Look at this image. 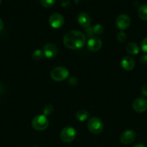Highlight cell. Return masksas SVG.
<instances>
[{
  "label": "cell",
  "instance_id": "obj_4",
  "mask_svg": "<svg viewBox=\"0 0 147 147\" xmlns=\"http://www.w3.org/2000/svg\"><path fill=\"white\" fill-rule=\"evenodd\" d=\"M49 121L44 115H37L32 121V126L37 131H43L48 126Z\"/></svg>",
  "mask_w": 147,
  "mask_h": 147
},
{
  "label": "cell",
  "instance_id": "obj_12",
  "mask_svg": "<svg viewBox=\"0 0 147 147\" xmlns=\"http://www.w3.org/2000/svg\"><path fill=\"white\" fill-rule=\"evenodd\" d=\"M135 60L131 56H125L121 60V66L122 68L127 71L132 70L135 67Z\"/></svg>",
  "mask_w": 147,
  "mask_h": 147
},
{
  "label": "cell",
  "instance_id": "obj_9",
  "mask_svg": "<svg viewBox=\"0 0 147 147\" xmlns=\"http://www.w3.org/2000/svg\"><path fill=\"white\" fill-rule=\"evenodd\" d=\"M134 111L138 113H143L147 110V100L144 98H138L133 103Z\"/></svg>",
  "mask_w": 147,
  "mask_h": 147
},
{
  "label": "cell",
  "instance_id": "obj_28",
  "mask_svg": "<svg viewBox=\"0 0 147 147\" xmlns=\"http://www.w3.org/2000/svg\"><path fill=\"white\" fill-rule=\"evenodd\" d=\"M133 147H146V146H144V145H143V144H136V145H135V146H134Z\"/></svg>",
  "mask_w": 147,
  "mask_h": 147
},
{
  "label": "cell",
  "instance_id": "obj_7",
  "mask_svg": "<svg viewBox=\"0 0 147 147\" xmlns=\"http://www.w3.org/2000/svg\"><path fill=\"white\" fill-rule=\"evenodd\" d=\"M49 24L53 29H59L64 24V19L61 14L54 13L49 17Z\"/></svg>",
  "mask_w": 147,
  "mask_h": 147
},
{
  "label": "cell",
  "instance_id": "obj_30",
  "mask_svg": "<svg viewBox=\"0 0 147 147\" xmlns=\"http://www.w3.org/2000/svg\"><path fill=\"white\" fill-rule=\"evenodd\" d=\"M1 0H0V4H1Z\"/></svg>",
  "mask_w": 147,
  "mask_h": 147
},
{
  "label": "cell",
  "instance_id": "obj_11",
  "mask_svg": "<svg viewBox=\"0 0 147 147\" xmlns=\"http://www.w3.org/2000/svg\"><path fill=\"white\" fill-rule=\"evenodd\" d=\"M102 42L101 40L98 37H92L89 39L86 44L88 50L90 51H97L102 47Z\"/></svg>",
  "mask_w": 147,
  "mask_h": 147
},
{
  "label": "cell",
  "instance_id": "obj_10",
  "mask_svg": "<svg viewBox=\"0 0 147 147\" xmlns=\"http://www.w3.org/2000/svg\"><path fill=\"white\" fill-rule=\"evenodd\" d=\"M58 49L57 47L53 43H48L43 47V55L46 56L47 58H53L57 54Z\"/></svg>",
  "mask_w": 147,
  "mask_h": 147
},
{
  "label": "cell",
  "instance_id": "obj_23",
  "mask_svg": "<svg viewBox=\"0 0 147 147\" xmlns=\"http://www.w3.org/2000/svg\"><path fill=\"white\" fill-rule=\"evenodd\" d=\"M69 83L71 85V86H75L77 85L78 83V80H77V78L75 77H74V76H72V77L69 78Z\"/></svg>",
  "mask_w": 147,
  "mask_h": 147
},
{
  "label": "cell",
  "instance_id": "obj_1",
  "mask_svg": "<svg viewBox=\"0 0 147 147\" xmlns=\"http://www.w3.org/2000/svg\"><path fill=\"white\" fill-rule=\"evenodd\" d=\"M63 43L66 47L71 50H79L83 47L86 43V36L80 31H70L65 34Z\"/></svg>",
  "mask_w": 147,
  "mask_h": 147
},
{
  "label": "cell",
  "instance_id": "obj_2",
  "mask_svg": "<svg viewBox=\"0 0 147 147\" xmlns=\"http://www.w3.org/2000/svg\"><path fill=\"white\" fill-rule=\"evenodd\" d=\"M88 129L94 134H100L103 130V122L97 117H92L89 119L87 123Z\"/></svg>",
  "mask_w": 147,
  "mask_h": 147
},
{
  "label": "cell",
  "instance_id": "obj_24",
  "mask_svg": "<svg viewBox=\"0 0 147 147\" xmlns=\"http://www.w3.org/2000/svg\"><path fill=\"white\" fill-rule=\"evenodd\" d=\"M141 93L143 96L147 97V85H144L142 88H141Z\"/></svg>",
  "mask_w": 147,
  "mask_h": 147
},
{
  "label": "cell",
  "instance_id": "obj_14",
  "mask_svg": "<svg viewBox=\"0 0 147 147\" xmlns=\"http://www.w3.org/2000/svg\"><path fill=\"white\" fill-rule=\"evenodd\" d=\"M126 51L131 55H137L139 53V47L135 42H130L126 46Z\"/></svg>",
  "mask_w": 147,
  "mask_h": 147
},
{
  "label": "cell",
  "instance_id": "obj_26",
  "mask_svg": "<svg viewBox=\"0 0 147 147\" xmlns=\"http://www.w3.org/2000/svg\"><path fill=\"white\" fill-rule=\"evenodd\" d=\"M4 92V88L1 84H0V95L2 94Z\"/></svg>",
  "mask_w": 147,
  "mask_h": 147
},
{
  "label": "cell",
  "instance_id": "obj_19",
  "mask_svg": "<svg viewBox=\"0 0 147 147\" xmlns=\"http://www.w3.org/2000/svg\"><path fill=\"white\" fill-rule=\"evenodd\" d=\"M41 4L46 8H50L54 5L56 0H40Z\"/></svg>",
  "mask_w": 147,
  "mask_h": 147
},
{
  "label": "cell",
  "instance_id": "obj_20",
  "mask_svg": "<svg viewBox=\"0 0 147 147\" xmlns=\"http://www.w3.org/2000/svg\"><path fill=\"white\" fill-rule=\"evenodd\" d=\"M103 27L101 24H96L93 27V31L95 34H101L103 32Z\"/></svg>",
  "mask_w": 147,
  "mask_h": 147
},
{
  "label": "cell",
  "instance_id": "obj_3",
  "mask_svg": "<svg viewBox=\"0 0 147 147\" xmlns=\"http://www.w3.org/2000/svg\"><path fill=\"white\" fill-rule=\"evenodd\" d=\"M69 75V71L64 67H56L50 72V77L55 81H63Z\"/></svg>",
  "mask_w": 147,
  "mask_h": 147
},
{
  "label": "cell",
  "instance_id": "obj_15",
  "mask_svg": "<svg viewBox=\"0 0 147 147\" xmlns=\"http://www.w3.org/2000/svg\"><path fill=\"white\" fill-rule=\"evenodd\" d=\"M89 114L86 110L84 109H80L76 113V117L79 121H84L87 120L89 118Z\"/></svg>",
  "mask_w": 147,
  "mask_h": 147
},
{
  "label": "cell",
  "instance_id": "obj_29",
  "mask_svg": "<svg viewBox=\"0 0 147 147\" xmlns=\"http://www.w3.org/2000/svg\"><path fill=\"white\" fill-rule=\"evenodd\" d=\"M33 147H38V146H33Z\"/></svg>",
  "mask_w": 147,
  "mask_h": 147
},
{
  "label": "cell",
  "instance_id": "obj_16",
  "mask_svg": "<svg viewBox=\"0 0 147 147\" xmlns=\"http://www.w3.org/2000/svg\"><path fill=\"white\" fill-rule=\"evenodd\" d=\"M138 15L141 20H147V5L141 6L138 9Z\"/></svg>",
  "mask_w": 147,
  "mask_h": 147
},
{
  "label": "cell",
  "instance_id": "obj_18",
  "mask_svg": "<svg viewBox=\"0 0 147 147\" xmlns=\"http://www.w3.org/2000/svg\"><path fill=\"white\" fill-rule=\"evenodd\" d=\"M43 55H43V51L40 50H35L33 52V54H32V57H33V58L35 60H40V59L43 57Z\"/></svg>",
  "mask_w": 147,
  "mask_h": 147
},
{
  "label": "cell",
  "instance_id": "obj_21",
  "mask_svg": "<svg viewBox=\"0 0 147 147\" xmlns=\"http://www.w3.org/2000/svg\"><path fill=\"white\" fill-rule=\"evenodd\" d=\"M127 39V35L125 32H120L117 34V40L118 41L120 42H123L124 41H125Z\"/></svg>",
  "mask_w": 147,
  "mask_h": 147
},
{
  "label": "cell",
  "instance_id": "obj_22",
  "mask_svg": "<svg viewBox=\"0 0 147 147\" xmlns=\"http://www.w3.org/2000/svg\"><path fill=\"white\" fill-rule=\"evenodd\" d=\"M141 50L144 52V53H147V37H145L144 40H142L141 44Z\"/></svg>",
  "mask_w": 147,
  "mask_h": 147
},
{
  "label": "cell",
  "instance_id": "obj_6",
  "mask_svg": "<svg viewBox=\"0 0 147 147\" xmlns=\"http://www.w3.org/2000/svg\"><path fill=\"white\" fill-rule=\"evenodd\" d=\"M131 18L127 14H120L117 17L115 24L117 27L120 30H125L128 28L131 24Z\"/></svg>",
  "mask_w": 147,
  "mask_h": 147
},
{
  "label": "cell",
  "instance_id": "obj_5",
  "mask_svg": "<svg viewBox=\"0 0 147 147\" xmlns=\"http://www.w3.org/2000/svg\"><path fill=\"white\" fill-rule=\"evenodd\" d=\"M76 136V131L71 126H67L62 129L60 134V138L64 143H70L73 142Z\"/></svg>",
  "mask_w": 147,
  "mask_h": 147
},
{
  "label": "cell",
  "instance_id": "obj_27",
  "mask_svg": "<svg viewBox=\"0 0 147 147\" xmlns=\"http://www.w3.org/2000/svg\"><path fill=\"white\" fill-rule=\"evenodd\" d=\"M3 27H4V23H3L2 20L0 18V31H1V30H2Z\"/></svg>",
  "mask_w": 147,
  "mask_h": 147
},
{
  "label": "cell",
  "instance_id": "obj_13",
  "mask_svg": "<svg viewBox=\"0 0 147 147\" xmlns=\"http://www.w3.org/2000/svg\"><path fill=\"white\" fill-rule=\"evenodd\" d=\"M78 22L82 27L87 28L91 24V18L89 14L85 12H82L78 15Z\"/></svg>",
  "mask_w": 147,
  "mask_h": 147
},
{
  "label": "cell",
  "instance_id": "obj_17",
  "mask_svg": "<svg viewBox=\"0 0 147 147\" xmlns=\"http://www.w3.org/2000/svg\"><path fill=\"white\" fill-rule=\"evenodd\" d=\"M53 106L50 104H48L46 105V106L44 107L43 111V114L44 116H50L53 113Z\"/></svg>",
  "mask_w": 147,
  "mask_h": 147
},
{
  "label": "cell",
  "instance_id": "obj_25",
  "mask_svg": "<svg viewBox=\"0 0 147 147\" xmlns=\"http://www.w3.org/2000/svg\"><path fill=\"white\" fill-rule=\"evenodd\" d=\"M140 60H141V62L143 64H147V54L141 55Z\"/></svg>",
  "mask_w": 147,
  "mask_h": 147
},
{
  "label": "cell",
  "instance_id": "obj_8",
  "mask_svg": "<svg viewBox=\"0 0 147 147\" xmlns=\"http://www.w3.org/2000/svg\"><path fill=\"white\" fill-rule=\"evenodd\" d=\"M136 139V134L133 130H126L120 135V141L123 144H130Z\"/></svg>",
  "mask_w": 147,
  "mask_h": 147
}]
</instances>
